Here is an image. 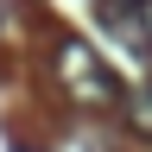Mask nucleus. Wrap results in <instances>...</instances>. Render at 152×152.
<instances>
[{
    "label": "nucleus",
    "instance_id": "f257e3e1",
    "mask_svg": "<svg viewBox=\"0 0 152 152\" xmlns=\"http://www.w3.org/2000/svg\"><path fill=\"white\" fill-rule=\"evenodd\" d=\"M51 70H57V83H64V95L76 108H121V76H114V64L102 51H89L83 38H57V51H51Z\"/></svg>",
    "mask_w": 152,
    "mask_h": 152
},
{
    "label": "nucleus",
    "instance_id": "7ed1b4c3",
    "mask_svg": "<svg viewBox=\"0 0 152 152\" xmlns=\"http://www.w3.org/2000/svg\"><path fill=\"white\" fill-rule=\"evenodd\" d=\"M140 7H146V0H140Z\"/></svg>",
    "mask_w": 152,
    "mask_h": 152
},
{
    "label": "nucleus",
    "instance_id": "f03ea898",
    "mask_svg": "<svg viewBox=\"0 0 152 152\" xmlns=\"http://www.w3.org/2000/svg\"><path fill=\"white\" fill-rule=\"evenodd\" d=\"M121 114H127V127L140 133V140H152V76H146V83H133V89L121 95Z\"/></svg>",
    "mask_w": 152,
    "mask_h": 152
}]
</instances>
